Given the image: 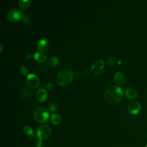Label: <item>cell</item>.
Returning a JSON list of instances; mask_svg holds the SVG:
<instances>
[{"instance_id":"12","label":"cell","mask_w":147,"mask_h":147,"mask_svg":"<svg viewBox=\"0 0 147 147\" xmlns=\"http://www.w3.org/2000/svg\"><path fill=\"white\" fill-rule=\"evenodd\" d=\"M137 94L138 93L137 90L132 87H128L125 91L126 96L130 99H133L137 98Z\"/></svg>"},{"instance_id":"20","label":"cell","mask_w":147,"mask_h":147,"mask_svg":"<svg viewBox=\"0 0 147 147\" xmlns=\"http://www.w3.org/2000/svg\"><path fill=\"white\" fill-rule=\"evenodd\" d=\"M20 72H21L22 74H24V75H28L29 74H28V70L27 69V68L24 65H21L20 67Z\"/></svg>"},{"instance_id":"11","label":"cell","mask_w":147,"mask_h":147,"mask_svg":"<svg viewBox=\"0 0 147 147\" xmlns=\"http://www.w3.org/2000/svg\"><path fill=\"white\" fill-rule=\"evenodd\" d=\"M125 75L122 72H117L114 75V82L118 84H123L125 82Z\"/></svg>"},{"instance_id":"6","label":"cell","mask_w":147,"mask_h":147,"mask_svg":"<svg viewBox=\"0 0 147 147\" xmlns=\"http://www.w3.org/2000/svg\"><path fill=\"white\" fill-rule=\"evenodd\" d=\"M104 61L103 60H100L95 62L91 66V71L94 72L95 75H102L103 72Z\"/></svg>"},{"instance_id":"5","label":"cell","mask_w":147,"mask_h":147,"mask_svg":"<svg viewBox=\"0 0 147 147\" xmlns=\"http://www.w3.org/2000/svg\"><path fill=\"white\" fill-rule=\"evenodd\" d=\"M24 17L22 11L18 8H13L10 9L7 14V19L12 22H16L20 20Z\"/></svg>"},{"instance_id":"18","label":"cell","mask_w":147,"mask_h":147,"mask_svg":"<svg viewBox=\"0 0 147 147\" xmlns=\"http://www.w3.org/2000/svg\"><path fill=\"white\" fill-rule=\"evenodd\" d=\"M58 108V106L57 105L56 103H51L50 105H49V109L52 112H54V111H56L57 110Z\"/></svg>"},{"instance_id":"4","label":"cell","mask_w":147,"mask_h":147,"mask_svg":"<svg viewBox=\"0 0 147 147\" xmlns=\"http://www.w3.org/2000/svg\"><path fill=\"white\" fill-rule=\"evenodd\" d=\"M52 134L51 127L48 125H41L37 129L36 134L38 140H43L49 138Z\"/></svg>"},{"instance_id":"16","label":"cell","mask_w":147,"mask_h":147,"mask_svg":"<svg viewBox=\"0 0 147 147\" xmlns=\"http://www.w3.org/2000/svg\"><path fill=\"white\" fill-rule=\"evenodd\" d=\"M18 5L22 9L25 10L29 6L30 1L29 0H20L18 1Z\"/></svg>"},{"instance_id":"23","label":"cell","mask_w":147,"mask_h":147,"mask_svg":"<svg viewBox=\"0 0 147 147\" xmlns=\"http://www.w3.org/2000/svg\"><path fill=\"white\" fill-rule=\"evenodd\" d=\"M83 71L86 74H88L89 73V69H88V68L87 67H84L83 68Z\"/></svg>"},{"instance_id":"1","label":"cell","mask_w":147,"mask_h":147,"mask_svg":"<svg viewBox=\"0 0 147 147\" xmlns=\"http://www.w3.org/2000/svg\"><path fill=\"white\" fill-rule=\"evenodd\" d=\"M106 101L111 105H116L121 102L123 96L122 89L116 85L109 87L104 94Z\"/></svg>"},{"instance_id":"26","label":"cell","mask_w":147,"mask_h":147,"mask_svg":"<svg viewBox=\"0 0 147 147\" xmlns=\"http://www.w3.org/2000/svg\"><path fill=\"white\" fill-rule=\"evenodd\" d=\"M0 47H1V49H0V52H2V49H3V45L2 44H0Z\"/></svg>"},{"instance_id":"17","label":"cell","mask_w":147,"mask_h":147,"mask_svg":"<svg viewBox=\"0 0 147 147\" xmlns=\"http://www.w3.org/2000/svg\"><path fill=\"white\" fill-rule=\"evenodd\" d=\"M48 63L51 66H56L59 63V60L56 57L52 56L49 59Z\"/></svg>"},{"instance_id":"21","label":"cell","mask_w":147,"mask_h":147,"mask_svg":"<svg viewBox=\"0 0 147 147\" xmlns=\"http://www.w3.org/2000/svg\"><path fill=\"white\" fill-rule=\"evenodd\" d=\"M42 140H37V141H36L35 144H34L35 147H41V146H42Z\"/></svg>"},{"instance_id":"15","label":"cell","mask_w":147,"mask_h":147,"mask_svg":"<svg viewBox=\"0 0 147 147\" xmlns=\"http://www.w3.org/2000/svg\"><path fill=\"white\" fill-rule=\"evenodd\" d=\"M23 131L28 136L33 137L35 136V133L33 129L28 125H25L23 127Z\"/></svg>"},{"instance_id":"9","label":"cell","mask_w":147,"mask_h":147,"mask_svg":"<svg viewBox=\"0 0 147 147\" xmlns=\"http://www.w3.org/2000/svg\"><path fill=\"white\" fill-rule=\"evenodd\" d=\"M49 47V42L47 38L40 39L37 43V48L40 52L46 51Z\"/></svg>"},{"instance_id":"13","label":"cell","mask_w":147,"mask_h":147,"mask_svg":"<svg viewBox=\"0 0 147 147\" xmlns=\"http://www.w3.org/2000/svg\"><path fill=\"white\" fill-rule=\"evenodd\" d=\"M33 57L34 58V59L38 61V62H42L46 60L47 59V56L45 55V53H44L42 52H36L34 55Z\"/></svg>"},{"instance_id":"3","label":"cell","mask_w":147,"mask_h":147,"mask_svg":"<svg viewBox=\"0 0 147 147\" xmlns=\"http://www.w3.org/2000/svg\"><path fill=\"white\" fill-rule=\"evenodd\" d=\"M49 117V111L45 107L39 106L36 107L33 111V117L38 122H45L48 119Z\"/></svg>"},{"instance_id":"14","label":"cell","mask_w":147,"mask_h":147,"mask_svg":"<svg viewBox=\"0 0 147 147\" xmlns=\"http://www.w3.org/2000/svg\"><path fill=\"white\" fill-rule=\"evenodd\" d=\"M61 117L57 113H53L51 115L50 120L51 122L54 125H58L61 122Z\"/></svg>"},{"instance_id":"10","label":"cell","mask_w":147,"mask_h":147,"mask_svg":"<svg viewBox=\"0 0 147 147\" xmlns=\"http://www.w3.org/2000/svg\"><path fill=\"white\" fill-rule=\"evenodd\" d=\"M47 92L44 88L38 89L36 93V98L39 102H44L47 98Z\"/></svg>"},{"instance_id":"2","label":"cell","mask_w":147,"mask_h":147,"mask_svg":"<svg viewBox=\"0 0 147 147\" xmlns=\"http://www.w3.org/2000/svg\"><path fill=\"white\" fill-rule=\"evenodd\" d=\"M73 79L72 72L68 69H61L57 75V81L58 83L63 86L69 85Z\"/></svg>"},{"instance_id":"8","label":"cell","mask_w":147,"mask_h":147,"mask_svg":"<svg viewBox=\"0 0 147 147\" xmlns=\"http://www.w3.org/2000/svg\"><path fill=\"white\" fill-rule=\"evenodd\" d=\"M128 110L129 111L133 114L136 115L138 114L141 110V105L137 101H132L128 105Z\"/></svg>"},{"instance_id":"27","label":"cell","mask_w":147,"mask_h":147,"mask_svg":"<svg viewBox=\"0 0 147 147\" xmlns=\"http://www.w3.org/2000/svg\"><path fill=\"white\" fill-rule=\"evenodd\" d=\"M145 147H147V144L145 145Z\"/></svg>"},{"instance_id":"25","label":"cell","mask_w":147,"mask_h":147,"mask_svg":"<svg viewBox=\"0 0 147 147\" xmlns=\"http://www.w3.org/2000/svg\"><path fill=\"white\" fill-rule=\"evenodd\" d=\"M22 19H23V20L25 22H28L29 21V18L28 17H26V16H24V17H22Z\"/></svg>"},{"instance_id":"24","label":"cell","mask_w":147,"mask_h":147,"mask_svg":"<svg viewBox=\"0 0 147 147\" xmlns=\"http://www.w3.org/2000/svg\"><path fill=\"white\" fill-rule=\"evenodd\" d=\"M32 57H33V55H32V54H31V53H28V54L26 55V57L27 59H31Z\"/></svg>"},{"instance_id":"19","label":"cell","mask_w":147,"mask_h":147,"mask_svg":"<svg viewBox=\"0 0 147 147\" xmlns=\"http://www.w3.org/2000/svg\"><path fill=\"white\" fill-rule=\"evenodd\" d=\"M106 61H107V63L108 65H113L116 61V59L114 57L111 56V57H109L107 59Z\"/></svg>"},{"instance_id":"22","label":"cell","mask_w":147,"mask_h":147,"mask_svg":"<svg viewBox=\"0 0 147 147\" xmlns=\"http://www.w3.org/2000/svg\"><path fill=\"white\" fill-rule=\"evenodd\" d=\"M46 87L48 88V89H52L53 88V84L51 83H47L46 84Z\"/></svg>"},{"instance_id":"28","label":"cell","mask_w":147,"mask_h":147,"mask_svg":"<svg viewBox=\"0 0 147 147\" xmlns=\"http://www.w3.org/2000/svg\"><path fill=\"white\" fill-rule=\"evenodd\" d=\"M146 135H147V134H146Z\"/></svg>"},{"instance_id":"7","label":"cell","mask_w":147,"mask_h":147,"mask_svg":"<svg viewBox=\"0 0 147 147\" xmlns=\"http://www.w3.org/2000/svg\"><path fill=\"white\" fill-rule=\"evenodd\" d=\"M26 81L28 85L32 88H35L38 86L40 82L38 77L34 74H29L26 76Z\"/></svg>"}]
</instances>
